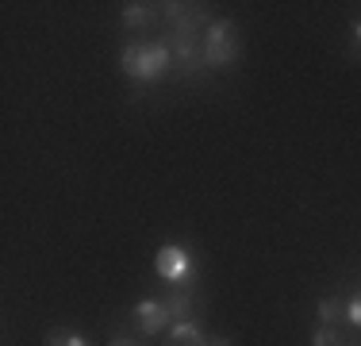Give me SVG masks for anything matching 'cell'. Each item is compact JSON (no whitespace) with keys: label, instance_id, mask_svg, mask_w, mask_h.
I'll use <instances>...</instances> for the list:
<instances>
[{"label":"cell","instance_id":"1","mask_svg":"<svg viewBox=\"0 0 361 346\" xmlns=\"http://www.w3.org/2000/svg\"><path fill=\"white\" fill-rule=\"evenodd\" d=\"M119 69H123V77L135 89H146V85H158L173 73V50L161 39L127 42V47L119 50Z\"/></svg>","mask_w":361,"mask_h":346},{"label":"cell","instance_id":"2","mask_svg":"<svg viewBox=\"0 0 361 346\" xmlns=\"http://www.w3.org/2000/svg\"><path fill=\"white\" fill-rule=\"evenodd\" d=\"M238 58H243V31L235 20L216 16L212 28L204 31V62H208V69H231Z\"/></svg>","mask_w":361,"mask_h":346},{"label":"cell","instance_id":"3","mask_svg":"<svg viewBox=\"0 0 361 346\" xmlns=\"http://www.w3.org/2000/svg\"><path fill=\"white\" fill-rule=\"evenodd\" d=\"M154 270L166 285H192L196 281V258L185 242H166L154 254Z\"/></svg>","mask_w":361,"mask_h":346},{"label":"cell","instance_id":"4","mask_svg":"<svg viewBox=\"0 0 361 346\" xmlns=\"http://www.w3.org/2000/svg\"><path fill=\"white\" fill-rule=\"evenodd\" d=\"M161 300H166L169 316H173V323H177V319H200L204 304H208V292L196 281L192 285H169V289L161 292Z\"/></svg>","mask_w":361,"mask_h":346},{"label":"cell","instance_id":"5","mask_svg":"<svg viewBox=\"0 0 361 346\" xmlns=\"http://www.w3.org/2000/svg\"><path fill=\"white\" fill-rule=\"evenodd\" d=\"M131 323L139 335L150 339V335L169 331V327H173V316H169V308L161 297H142V300H135V308H131Z\"/></svg>","mask_w":361,"mask_h":346},{"label":"cell","instance_id":"6","mask_svg":"<svg viewBox=\"0 0 361 346\" xmlns=\"http://www.w3.org/2000/svg\"><path fill=\"white\" fill-rule=\"evenodd\" d=\"M119 23L127 35H146L150 28H161V4H142V0H127L119 8Z\"/></svg>","mask_w":361,"mask_h":346},{"label":"cell","instance_id":"7","mask_svg":"<svg viewBox=\"0 0 361 346\" xmlns=\"http://www.w3.org/2000/svg\"><path fill=\"white\" fill-rule=\"evenodd\" d=\"M166 346H208V331H204L200 319H177V323L169 327Z\"/></svg>","mask_w":361,"mask_h":346},{"label":"cell","instance_id":"8","mask_svg":"<svg viewBox=\"0 0 361 346\" xmlns=\"http://www.w3.org/2000/svg\"><path fill=\"white\" fill-rule=\"evenodd\" d=\"M312 346H361L354 327H319L312 331Z\"/></svg>","mask_w":361,"mask_h":346},{"label":"cell","instance_id":"9","mask_svg":"<svg viewBox=\"0 0 361 346\" xmlns=\"http://www.w3.org/2000/svg\"><path fill=\"white\" fill-rule=\"evenodd\" d=\"M315 323L319 327H350L346 323V300L342 297H323L315 304Z\"/></svg>","mask_w":361,"mask_h":346},{"label":"cell","instance_id":"10","mask_svg":"<svg viewBox=\"0 0 361 346\" xmlns=\"http://www.w3.org/2000/svg\"><path fill=\"white\" fill-rule=\"evenodd\" d=\"M47 346H92L81 331H70V327H58V331L47 335Z\"/></svg>","mask_w":361,"mask_h":346},{"label":"cell","instance_id":"11","mask_svg":"<svg viewBox=\"0 0 361 346\" xmlns=\"http://www.w3.org/2000/svg\"><path fill=\"white\" fill-rule=\"evenodd\" d=\"M350 58H354V62H361V16L350 23Z\"/></svg>","mask_w":361,"mask_h":346},{"label":"cell","instance_id":"12","mask_svg":"<svg viewBox=\"0 0 361 346\" xmlns=\"http://www.w3.org/2000/svg\"><path fill=\"white\" fill-rule=\"evenodd\" d=\"M108 346H142V339H135V335H111Z\"/></svg>","mask_w":361,"mask_h":346},{"label":"cell","instance_id":"13","mask_svg":"<svg viewBox=\"0 0 361 346\" xmlns=\"http://www.w3.org/2000/svg\"><path fill=\"white\" fill-rule=\"evenodd\" d=\"M208 346H235L231 335H208Z\"/></svg>","mask_w":361,"mask_h":346}]
</instances>
